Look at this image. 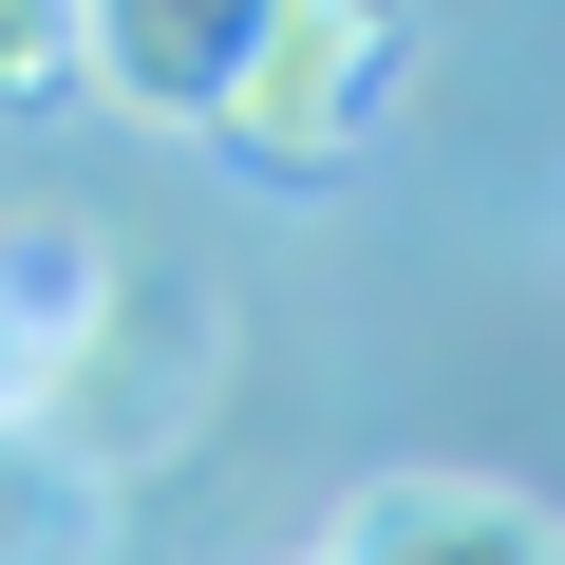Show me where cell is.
<instances>
[{
	"label": "cell",
	"instance_id": "cell-3",
	"mask_svg": "<svg viewBox=\"0 0 565 565\" xmlns=\"http://www.w3.org/2000/svg\"><path fill=\"white\" fill-rule=\"evenodd\" d=\"M321 565H565V527L527 490H490V471H377Z\"/></svg>",
	"mask_w": 565,
	"mask_h": 565
},
{
	"label": "cell",
	"instance_id": "cell-4",
	"mask_svg": "<svg viewBox=\"0 0 565 565\" xmlns=\"http://www.w3.org/2000/svg\"><path fill=\"white\" fill-rule=\"evenodd\" d=\"M0 565H95V490H76V452H0Z\"/></svg>",
	"mask_w": 565,
	"mask_h": 565
},
{
	"label": "cell",
	"instance_id": "cell-2",
	"mask_svg": "<svg viewBox=\"0 0 565 565\" xmlns=\"http://www.w3.org/2000/svg\"><path fill=\"white\" fill-rule=\"evenodd\" d=\"M264 20L282 0H76V95L151 114V132H207L226 76L264 57Z\"/></svg>",
	"mask_w": 565,
	"mask_h": 565
},
{
	"label": "cell",
	"instance_id": "cell-5",
	"mask_svg": "<svg viewBox=\"0 0 565 565\" xmlns=\"http://www.w3.org/2000/svg\"><path fill=\"white\" fill-rule=\"evenodd\" d=\"M76 95V0H0V114Z\"/></svg>",
	"mask_w": 565,
	"mask_h": 565
},
{
	"label": "cell",
	"instance_id": "cell-1",
	"mask_svg": "<svg viewBox=\"0 0 565 565\" xmlns=\"http://www.w3.org/2000/svg\"><path fill=\"white\" fill-rule=\"evenodd\" d=\"M396 57H415L396 0H282L264 57H245V76H226V114H207V151H245L264 189H321V170H359V132H377Z\"/></svg>",
	"mask_w": 565,
	"mask_h": 565
}]
</instances>
